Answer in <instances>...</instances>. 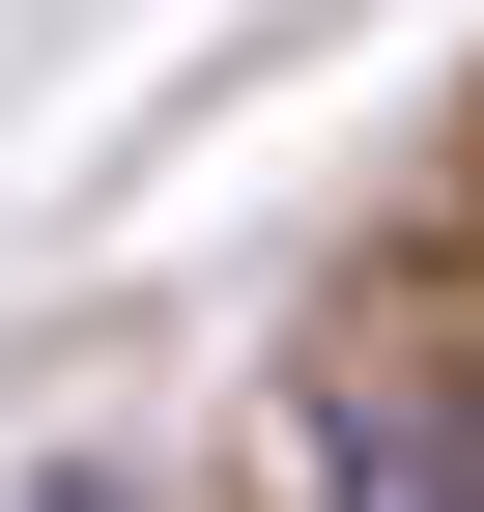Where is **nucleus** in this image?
I'll return each instance as SVG.
<instances>
[{"instance_id": "f257e3e1", "label": "nucleus", "mask_w": 484, "mask_h": 512, "mask_svg": "<svg viewBox=\"0 0 484 512\" xmlns=\"http://www.w3.org/2000/svg\"><path fill=\"white\" fill-rule=\"evenodd\" d=\"M342 512H484V456H456L428 399H371V427H342Z\"/></svg>"}]
</instances>
